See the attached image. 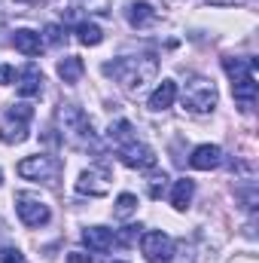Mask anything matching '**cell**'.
<instances>
[{
    "instance_id": "cell-3",
    "label": "cell",
    "mask_w": 259,
    "mask_h": 263,
    "mask_svg": "<svg viewBox=\"0 0 259 263\" xmlns=\"http://www.w3.org/2000/svg\"><path fill=\"white\" fill-rule=\"evenodd\" d=\"M34 117L31 104H12L6 110V117L0 120V141L3 144H21L28 138V123Z\"/></svg>"
},
{
    "instance_id": "cell-4",
    "label": "cell",
    "mask_w": 259,
    "mask_h": 263,
    "mask_svg": "<svg viewBox=\"0 0 259 263\" xmlns=\"http://www.w3.org/2000/svg\"><path fill=\"white\" fill-rule=\"evenodd\" d=\"M183 104H186L192 114H207V110H213V107H217V86H213L210 80H204V77L189 80L186 89H183Z\"/></svg>"
},
{
    "instance_id": "cell-9",
    "label": "cell",
    "mask_w": 259,
    "mask_h": 263,
    "mask_svg": "<svg viewBox=\"0 0 259 263\" xmlns=\"http://www.w3.org/2000/svg\"><path fill=\"white\" fill-rule=\"evenodd\" d=\"M58 168L61 165L52 156H28V159L18 162V175L28 178V181H52L58 175Z\"/></svg>"
},
{
    "instance_id": "cell-15",
    "label": "cell",
    "mask_w": 259,
    "mask_h": 263,
    "mask_svg": "<svg viewBox=\"0 0 259 263\" xmlns=\"http://www.w3.org/2000/svg\"><path fill=\"white\" fill-rule=\"evenodd\" d=\"M253 67H256L253 59H232V55H226V59H223V70L229 73L232 86H235V83H241V80H247V77H253Z\"/></svg>"
},
{
    "instance_id": "cell-1",
    "label": "cell",
    "mask_w": 259,
    "mask_h": 263,
    "mask_svg": "<svg viewBox=\"0 0 259 263\" xmlns=\"http://www.w3.org/2000/svg\"><path fill=\"white\" fill-rule=\"evenodd\" d=\"M104 73L113 77L125 92H137L156 77V59H149V55H143V59H113V62L104 65Z\"/></svg>"
},
{
    "instance_id": "cell-6",
    "label": "cell",
    "mask_w": 259,
    "mask_h": 263,
    "mask_svg": "<svg viewBox=\"0 0 259 263\" xmlns=\"http://www.w3.org/2000/svg\"><path fill=\"white\" fill-rule=\"evenodd\" d=\"M140 251H143V257L149 263H168L174 257V242H171V236L153 230V233L140 236Z\"/></svg>"
},
{
    "instance_id": "cell-30",
    "label": "cell",
    "mask_w": 259,
    "mask_h": 263,
    "mask_svg": "<svg viewBox=\"0 0 259 263\" xmlns=\"http://www.w3.org/2000/svg\"><path fill=\"white\" fill-rule=\"evenodd\" d=\"M116 263H119V260H116Z\"/></svg>"
},
{
    "instance_id": "cell-2",
    "label": "cell",
    "mask_w": 259,
    "mask_h": 263,
    "mask_svg": "<svg viewBox=\"0 0 259 263\" xmlns=\"http://www.w3.org/2000/svg\"><path fill=\"white\" fill-rule=\"evenodd\" d=\"M58 123H61V135H64L73 147H89V144H95L92 120H89L79 107L64 104V107L58 110Z\"/></svg>"
},
{
    "instance_id": "cell-17",
    "label": "cell",
    "mask_w": 259,
    "mask_h": 263,
    "mask_svg": "<svg viewBox=\"0 0 259 263\" xmlns=\"http://www.w3.org/2000/svg\"><path fill=\"white\" fill-rule=\"evenodd\" d=\"M195 196V181L189 178H180L177 184H174V193H171V205L177 208V211H186L189 208V202Z\"/></svg>"
},
{
    "instance_id": "cell-22",
    "label": "cell",
    "mask_w": 259,
    "mask_h": 263,
    "mask_svg": "<svg viewBox=\"0 0 259 263\" xmlns=\"http://www.w3.org/2000/svg\"><path fill=\"white\" fill-rule=\"evenodd\" d=\"M137 211V196H131V193H122V196L116 199V208H113V214L119 217V220H125Z\"/></svg>"
},
{
    "instance_id": "cell-19",
    "label": "cell",
    "mask_w": 259,
    "mask_h": 263,
    "mask_svg": "<svg viewBox=\"0 0 259 263\" xmlns=\"http://www.w3.org/2000/svg\"><path fill=\"white\" fill-rule=\"evenodd\" d=\"M82 70H85V65H82V59H76V55H67V59L58 62V77H61L64 83H76V80L82 77Z\"/></svg>"
},
{
    "instance_id": "cell-13",
    "label": "cell",
    "mask_w": 259,
    "mask_h": 263,
    "mask_svg": "<svg viewBox=\"0 0 259 263\" xmlns=\"http://www.w3.org/2000/svg\"><path fill=\"white\" fill-rule=\"evenodd\" d=\"M12 46L21 52V55H40L43 52V37L37 34V31H28V28H21V31H15V37H12Z\"/></svg>"
},
{
    "instance_id": "cell-12",
    "label": "cell",
    "mask_w": 259,
    "mask_h": 263,
    "mask_svg": "<svg viewBox=\"0 0 259 263\" xmlns=\"http://www.w3.org/2000/svg\"><path fill=\"white\" fill-rule=\"evenodd\" d=\"M223 162V150L217 147V144H201V147H195L192 156H189V165L198 168V172H210V168H217Z\"/></svg>"
},
{
    "instance_id": "cell-11",
    "label": "cell",
    "mask_w": 259,
    "mask_h": 263,
    "mask_svg": "<svg viewBox=\"0 0 259 263\" xmlns=\"http://www.w3.org/2000/svg\"><path fill=\"white\" fill-rule=\"evenodd\" d=\"M15 89H18V95H25V98H34V95H40L43 92V73H40V67L37 65H25L18 70V83H15Z\"/></svg>"
},
{
    "instance_id": "cell-28",
    "label": "cell",
    "mask_w": 259,
    "mask_h": 263,
    "mask_svg": "<svg viewBox=\"0 0 259 263\" xmlns=\"http://www.w3.org/2000/svg\"><path fill=\"white\" fill-rule=\"evenodd\" d=\"M70 263H92V257H85L82 251H73L70 254Z\"/></svg>"
},
{
    "instance_id": "cell-5",
    "label": "cell",
    "mask_w": 259,
    "mask_h": 263,
    "mask_svg": "<svg viewBox=\"0 0 259 263\" xmlns=\"http://www.w3.org/2000/svg\"><path fill=\"white\" fill-rule=\"evenodd\" d=\"M15 211H18V217H21L25 227H46L52 220L49 205L40 196H34V193H18L15 196Z\"/></svg>"
},
{
    "instance_id": "cell-29",
    "label": "cell",
    "mask_w": 259,
    "mask_h": 263,
    "mask_svg": "<svg viewBox=\"0 0 259 263\" xmlns=\"http://www.w3.org/2000/svg\"><path fill=\"white\" fill-rule=\"evenodd\" d=\"M0 184H3V172H0Z\"/></svg>"
},
{
    "instance_id": "cell-26",
    "label": "cell",
    "mask_w": 259,
    "mask_h": 263,
    "mask_svg": "<svg viewBox=\"0 0 259 263\" xmlns=\"http://www.w3.org/2000/svg\"><path fill=\"white\" fill-rule=\"evenodd\" d=\"M61 40H64L61 28H58V25H46V40H43V43H49V46H58Z\"/></svg>"
},
{
    "instance_id": "cell-10",
    "label": "cell",
    "mask_w": 259,
    "mask_h": 263,
    "mask_svg": "<svg viewBox=\"0 0 259 263\" xmlns=\"http://www.w3.org/2000/svg\"><path fill=\"white\" fill-rule=\"evenodd\" d=\"M82 242L89 245V251L104 254V251H110V248L116 245V233L107 230V227H85V230H82Z\"/></svg>"
},
{
    "instance_id": "cell-14",
    "label": "cell",
    "mask_w": 259,
    "mask_h": 263,
    "mask_svg": "<svg viewBox=\"0 0 259 263\" xmlns=\"http://www.w3.org/2000/svg\"><path fill=\"white\" fill-rule=\"evenodd\" d=\"M174 98H177V83L174 80H162L153 89V95H149V110H168L174 104Z\"/></svg>"
},
{
    "instance_id": "cell-25",
    "label": "cell",
    "mask_w": 259,
    "mask_h": 263,
    "mask_svg": "<svg viewBox=\"0 0 259 263\" xmlns=\"http://www.w3.org/2000/svg\"><path fill=\"white\" fill-rule=\"evenodd\" d=\"M0 263H28L18 248H0Z\"/></svg>"
},
{
    "instance_id": "cell-20",
    "label": "cell",
    "mask_w": 259,
    "mask_h": 263,
    "mask_svg": "<svg viewBox=\"0 0 259 263\" xmlns=\"http://www.w3.org/2000/svg\"><path fill=\"white\" fill-rule=\"evenodd\" d=\"M76 40H79L82 46H98V43L104 40V31H101L95 22H79V25H76Z\"/></svg>"
},
{
    "instance_id": "cell-23",
    "label": "cell",
    "mask_w": 259,
    "mask_h": 263,
    "mask_svg": "<svg viewBox=\"0 0 259 263\" xmlns=\"http://www.w3.org/2000/svg\"><path fill=\"white\" fill-rule=\"evenodd\" d=\"M137 236H140V227H134V223H131V227H125V230H119V236H116V245H131Z\"/></svg>"
},
{
    "instance_id": "cell-8",
    "label": "cell",
    "mask_w": 259,
    "mask_h": 263,
    "mask_svg": "<svg viewBox=\"0 0 259 263\" xmlns=\"http://www.w3.org/2000/svg\"><path fill=\"white\" fill-rule=\"evenodd\" d=\"M116 153H119L122 165H128V168H137V172L156 168V153H153L146 144H140L137 138L128 141V144H122V147H116Z\"/></svg>"
},
{
    "instance_id": "cell-24",
    "label": "cell",
    "mask_w": 259,
    "mask_h": 263,
    "mask_svg": "<svg viewBox=\"0 0 259 263\" xmlns=\"http://www.w3.org/2000/svg\"><path fill=\"white\" fill-rule=\"evenodd\" d=\"M165 181H168L165 175H153V178H149V196L153 199H162V193H165Z\"/></svg>"
},
{
    "instance_id": "cell-7",
    "label": "cell",
    "mask_w": 259,
    "mask_h": 263,
    "mask_svg": "<svg viewBox=\"0 0 259 263\" xmlns=\"http://www.w3.org/2000/svg\"><path fill=\"white\" fill-rule=\"evenodd\" d=\"M110 181H113L110 168H104V165L85 168L79 175V181H76V193H82V196H107L110 193Z\"/></svg>"
},
{
    "instance_id": "cell-27",
    "label": "cell",
    "mask_w": 259,
    "mask_h": 263,
    "mask_svg": "<svg viewBox=\"0 0 259 263\" xmlns=\"http://www.w3.org/2000/svg\"><path fill=\"white\" fill-rule=\"evenodd\" d=\"M9 80H12V67H9V65H0V86H6Z\"/></svg>"
},
{
    "instance_id": "cell-16",
    "label": "cell",
    "mask_w": 259,
    "mask_h": 263,
    "mask_svg": "<svg viewBox=\"0 0 259 263\" xmlns=\"http://www.w3.org/2000/svg\"><path fill=\"white\" fill-rule=\"evenodd\" d=\"M125 15H128L131 28H146V25H153V22H156V9H153L149 3H128Z\"/></svg>"
},
{
    "instance_id": "cell-21",
    "label": "cell",
    "mask_w": 259,
    "mask_h": 263,
    "mask_svg": "<svg viewBox=\"0 0 259 263\" xmlns=\"http://www.w3.org/2000/svg\"><path fill=\"white\" fill-rule=\"evenodd\" d=\"M107 135H110V141H113L116 147H122V144H128V141H134V135H131V123H125V120L113 123Z\"/></svg>"
},
{
    "instance_id": "cell-18",
    "label": "cell",
    "mask_w": 259,
    "mask_h": 263,
    "mask_svg": "<svg viewBox=\"0 0 259 263\" xmlns=\"http://www.w3.org/2000/svg\"><path fill=\"white\" fill-rule=\"evenodd\" d=\"M232 92H235V101H238L244 110H250V104L256 101V80H253V77H247V80L235 83V86H232Z\"/></svg>"
}]
</instances>
